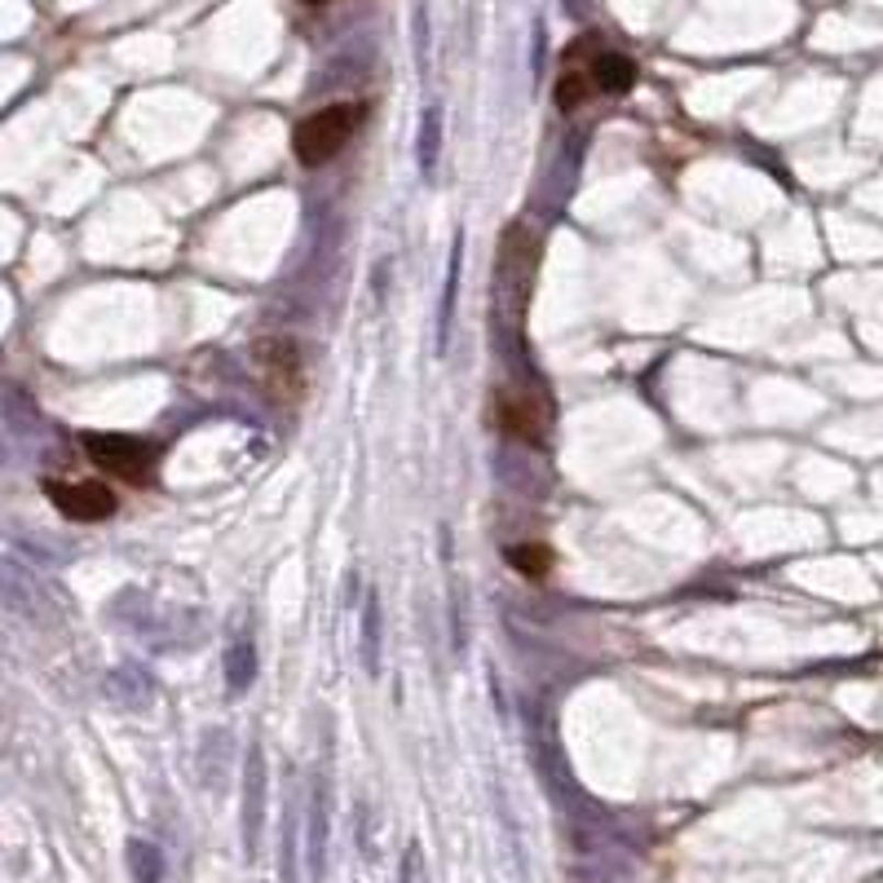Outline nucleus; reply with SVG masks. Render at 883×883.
Instances as JSON below:
<instances>
[{
    "label": "nucleus",
    "instance_id": "nucleus-1",
    "mask_svg": "<svg viewBox=\"0 0 883 883\" xmlns=\"http://www.w3.org/2000/svg\"><path fill=\"white\" fill-rule=\"evenodd\" d=\"M359 124H363V106H353V102H336V106L305 115L296 128V159L309 168L336 159L349 146V137L359 133Z\"/></svg>",
    "mask_w": 883,
    "mask_h": 883
},
{
    "label": "nucleus",
    "instance_id": "nucleus-2",
    "mask_svg": "<svg viewBox=\"0 0 883 883\" xmlns=\"http://www.w3.org/2000/svg\"><path fill=\"white\" fill-rule=\"evenodd\" d=\"M252 359H257L261 385L270 389L274 403L296 407V403L305 398V389H309V372H305V353H301L296 340H287V336H270V340L257 344Z\"/></svg>",
    "mask_w": 883,
    "mask_h": 883
},
{
    "label": "nucleus",
    "instance_id": "nucleus-3",
    "mask_svg": "<svg viewBox=\"0 0 883 883\" xmlns=\"http://www.w3.org/2000/svg\"><path fill=\"white\" fill-rule=\"evenodd\" d=\"M84 451L102 473L133 482V486H141L155 468V446L141 438H128V433H84Z\"/></svg>",
    "mask_w": 883,
    "mask_h": 883
},
{
    "label": "nucleus",
    "instance_id": "nucleus-4",
    "mask_svg": "<svg viewBox=\"0 0 883 883\" xmlns=\"http://www.w3.org/2000/svg\"><path fill=\"white\" fill-rule=\"evenodd\" d=\"M45 495L71 521H106L115 512V490L102 486V482H63V477H49Z\"/></svg>",
    "mask_w": 883,
    "mask_h": 883
},
{
    "label": "nucleus",
    "instance_id": "nucleus-5",
    "mask_svg": "<svg viewBox=\"0 0 883 883\" xmlns=\"http://www.w3.org/2000/svg\"><path fill=\"white\" fill-rule=\"evenodd\" d=\"M495 420L508 438L517 442H544L548 438V403L535 394V389H512V394H499V407H495Z\"/></svg>",
    "mask_w": 883,
    "mask_h": 883
},
{
    "label": "nucleus",
    "instance_id": "nucleus-6",
    "mask_svg": "<svg viewBox=\"0 0 883 883\" xmlns=\"http://www.w3.org/2000/svg\"><path fill=\"white\" fill-rule=\"evenodd\" d=\"M575 54L584 58V41L575 45ZM584 63H588V76H592L597 93H610V98H619V93H627V89L636 84V67H632V58H627V54L601 49L597 58H584Z\"/></svg>",
    "mask_w": 883,
    "mask_h": 883
},
{
    "label": "nucleus",
    "instance_id": "nucleus-7",
    "mask_svg": "<svg viewBox=\"0 0 883 883\" xmlns=\"http://www.w3.org/2000/svg\"><path fill=\"white\" fill-rule=\"evenodd\" d=\"M570 63H566V71H562V80H557V106L562 111H579V106H588V98L597 93V84H592V76H588V63L570 49L566 54Z\"/></svg>",
    "mask_w": 883,
    "mask_h": 883
},
{
    "label": "nucleus",
    "instance_id": "nucleus-8",
    "mask_svg": "<svg viewBox=\"0 0 883 883\" xmlns=\"http://www.w3.org/2000/svg\"><path fill=\"white\" fill-rule=\"evenodd\" d=\"M508 566H512L517 575H525V579H544V575L553 570V553H548L544 544H517V548L508 553Z\"/></svg>",
    "mask_w": 883,
    "mask_h": 883
},
{
    "label": "nucleus",
    "instance_id": "nucleus-9",
    "mask_svg": "<svg viewBox=\"0 0 883 883\" xmlns=\"http://www.w3.org/2000/svg\"><path fill=\"white\" fill-rule=\"evenodd\" d=\"M128 865H133V879H137V883H159V879H163L159 852H155L150 844H141V839L128 844Z\"/></svg>",
    "mask_w": 883,
    "mask_h": 883
},
{
    "label": "nucleus",
    "instance_id": "nucleus-10",
    "mask_svg": "<svg viewBox=\"0 0 883 883\" xmlns=\"http://www.w3.org/2000/svg\"><path fill=\"white\" fill-rule=\"evenodd\" d=\"M403 883H424V865H420V852H407V865H403Z\"/></svg>",
    "mask_w": 883,
    "mask_h": 883
},
{
    "label": "nucleus",
    "instance_id": "nucleus-11",
    "mask_svg": "<svg viewBox=\"0 0 883 883\" xmlns=\"http://www.w3.org/2000/svg\"><path fill=\"white\" fill-rule=\"evenodd\" d=\"M305 5H327V0H305Z\"/></svg>",
    "mask_w": 883,
    "mask_h": 883
}]
</instances>
